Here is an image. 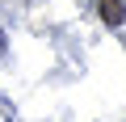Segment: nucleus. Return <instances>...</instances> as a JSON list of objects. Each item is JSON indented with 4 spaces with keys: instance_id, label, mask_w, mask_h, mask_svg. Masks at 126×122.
<instances>
[{
    "instance_id": "f257e3e1",
    "label": "nucleus",
    "mask_w": 126,
    "mask_h": 122,
    "mask_svg": "<svg viewBox=\"0 0 126 122\" xmlns=\"http://www.w3.org/2000/svg\"><path fill=\"white\" fill-rule=\"evenodd\" d=\"M97 13L105 25H122L126 21V0H97Z\"/></svg>"
},
{
    "instance_id": "f03ea898",
    "label": "nucleus",
    "mask_w": 126,
    "mask_h": 122,
    "mask_svg": "<svg viewBox=\"0 0 126 122\" xmlns=\"http://www.w3.org/2000/svg\"><path fill=\"white\" fill-rule=\"evenodd\" d=\"M0 55H4V30H0Z\"/></svg>"
}]
</instances>
